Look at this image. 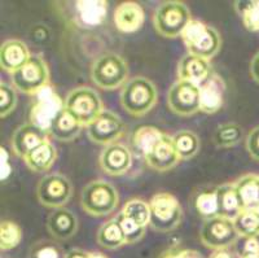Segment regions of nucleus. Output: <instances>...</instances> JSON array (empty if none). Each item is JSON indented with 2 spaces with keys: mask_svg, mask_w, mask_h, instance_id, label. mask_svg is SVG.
I'll use <instances>...</instances> for the list:
<instances>
[{
  "mask_svg": "<svg viewBox=\"0 0 259 258\" xmlns=\"http://www.w3.org/2000/svg\"><path fill=\"white\" fill-rule=\"evenodd\" d=\"M158 91L153 82L145 77L138 76L122 87L119 103L122 108L134 117H143L156 106Z\"/></svg>",
  "mask_w": 259,
  "mask_h": 258,
  "instance_id": "obj_1",
  "label": "nucleus"
},
{
  "mask_svg": "<svg viewBox=\"0 0 259 258\" xmlns=\"http://www.w3.org/2000/svg\"><path fill=\"white\" fill-rule=\"evenodd\" d=\"M57 159V151L52 143L46 140L36 148L31 151L25 157V164L34 173H45L55 165Z\"/></svg>",
  "mask_w": 259,
  "mask_h": 258,
  "instance_id": "obj_24",
  "label": "nucleus"
},
{
  "mask_svg": "<svg viewBox=\"0 0 259 258\" xmlns=\"http://www.w3.org/2000/svg\"><path fill=\"white\" fill-rule=\"evenodd\" d=\"M191 21V11L186 3L179 0H167L161 3L153 16L156 31L168 39L182 36V32Z\"/></svg>",
  "mask_w": 259,
  "mask_h": 258,
  "instance_id": "obj_4",
  "label": "nucleus"
},
{
  "mask_svg": "<svg viewBox=\"0 0 259 258\" xmlns=\"http://www.w3.org/2000/svg\"><path fill=\"white\" fill-rule=\"evenodd\" d=\"M239 238L233 220L221 215L205 220L200 230L201 243L214 250L228 249Z\"/></svg>",
  "mask_w": 259,
  "mask_h": 258,
  "instance_id": "obj_10",
  "label": "nucleus"
},
{
  "mask_svg": "<svg viewBox=\"0 0 259 258\" xmlns=\"http://www.w3.org/2000/svg\"><path fill=\"white\" fill-rule=\"evenodd\" d=\"M194 210L203 219H211L218 217V199H217V191L215 190H203L196 194L193 200Z\"/></svg>",
  "mask_w": 259,
  "mask_h": 258,
  "instance_id": "obj_30",
  "label": "nucleus"
},
{
  "mask_svg": "<svg viewBox=\"0 0 259 258\" xmlns=\"http://www.w3.org/2000/svg\"><path fill=\"white\" fill-rule=\"evenodd\" d=\"M161 258H203L200 252L194 249H188L183 246H172L170 249L166 250Z\"/></svg>",
  "mask_w": 259,
  "mask_h": 258,
  "instance_id": "obj_41",
  "label": "nucleus"
},
{
  "mask_svg": "<svg viewBox=\"0 0 259 258\" xmlns=\"http://www.w3.org/2000/svg\"><path fill=\"white\" fill-rule=\"evenodd\" d=\"M2 153H3V164H2V179L6 180L7 176L11 174V166H8V152H7L6 148H2Z\"/></svg>",
  "mask_w": 259,
  "mask_h": 258,
  "instance_id": "obj_45",
  "label": "nucleus"
},
{
  "mask_svg": "<svg viewBox=\"0 0 259 258\" xmlns=\"http://www.w3.org/2000/svg\"><path fill=\"white\" fill-rule=\"evenodd\" d=\"M150 208L152 230L161 234H170L179 227L183 218V209L174 195L158 192L148 201Z\"/></svg>",
  "mask_w": 259,
  "mask_h": 258,
  "instance_id": "obj_5",
  "label": "nucleus"
},
{
  "mask_svg": "<svg viewBox=\"0 0 259 258\" xmlns=\"http://www.w3.org/2000/svg\"><path fill=\"white\" fill-rule=\"evenodd\" d=\"M48 138H50V134H48L47 130H43L35 125H32V123L27 122L16 129V131L13 132L11 144H12L13 152L18 157L25 159L34 148L48 140Z\"/></svg>",
  "mask_w": 259,
  "mask_h": 258,
  "instance_id": "obj_16",
  "label": "nucleus"
},
{
  "mask_svg": "<svg viewBox=\"0 0 259 258\" xmlns=\"http://www.w3.org/2000/svg\"><path fill=\"white\" fill-rule=\"evenodd\" d=\"M64 108L65 101H62L52 86H47L32 96L29 110V122L48 131L52 121Z\"/></svg>",
  "mask_w": 259,
  "mask_h": 258,
  "instance_id": "obj_8",
  "label": "nucleus"
},
{
  "mask_svg": "<svg viewBox=\"0 0 259 258\" xmlns=\"http://www.w3.org/2000/svg\"><path fill=\"white\" fill-rule=\"evenodd\" d=\"M209 258H235V255L228 249H217L211 253Z\"/></svg>",
  "mask_w": 259,
  "mask_h": 258,
  "instance_id": "obj_46",
  "label": "nucleus"
},
{
  "mask_svg": "<svg viewBox=\"0 0 259 258\" xmlns=\"http://www.w3.org/2000/svg\"><path fill=\"white\" fill-rule=\"evenodd\" d=\"M90 76L97 87L113 91L128 82V65L118 53L104 52L92 62Z\"/></svg>",
  "mask_w": 259,
  "mask_h": 258,
  "instance_id": "obj_2",
  "label": "nucleus"
},
{
  "mask_svg": "<svg viewBox=\"0 0 259 258\" xmlns=\"http://www.w3.org/2000/svg\"><path fill=\"white\" fill-rule=\"evenodd\" d=\"M91 258H108L105 254H103V253H99V252H94L92 253Z\"/></svg>",
  "mask_w": 259,
  "mask_h": 258,
  "instance_id": "obj_47",
  "label": "nucleus"
},
{
  "mask_svg": "<svg viewBox=\"0 0 259 258\" xmlns=\"http://www.w3.org/2000/svg\"><path fill=\"white\" fill-rule=\"evenodd\" d=\"M22 240V230L13 220H3L0 223V249L11 250Z\"/></svg>",
  "mask_w": 259,
  "mask_h": 258,
  "instance_id": "obj_35",
  "label": "nucleus"
},
{
  "mask_svg": "<svg viewBox=\"0 0 259 258\" xmlns=\"http://www.w3.org/2000/svg\"><path fill=\"white\" fill-rule=\"evenodd\" d=\"M96 240L99 245L110 250L118 249L126 244L121 225L118 222L117 217L106 220L101 225L100 229L97 230Z\"/></svg>",
  "mask_w": 259,
  "mask_h": 258,
  "instance_id": "obj_27",
  "label": "nucleus"
},
{
  "mask_svg": "<svg viewBox=\"0 0 259 258\" xmlns=\"http://www.w3.org/2000/svg\"><path fill=\"white\" fill-rule=\"evenodd\" d=\"M207 26H209V25H206L205 22H202V21L193 20V18H192L191 22L187 25L184 31L182 32L183 43H184L187 50H188L189 47H192V46L200 39V36L202 35L203 32L206 31Z\"/></svg>",
  "mask_w": 259,
  "mask_h": 258,
  "instance_id": "obj_38",
  "label": "nucleus"
},
{
  "mask_svg": "<svg viewBox=\"0 0 259 258\" xmlns=\"http://www.w3.org/2000/svg\"><path fill=\"white\" fill-rule=\"evenodd\" d=\"M65 109L85 129L104 110L99 94L87 86H80L69 92L65 99Z\"/></svg>",
  "mask_w": 259,
  "mask_h": 258,
  "instance_id": "obj_6",
  "label": "nucleus"
},
{
  "mask_svg": "<svg viewBox=\"0 0 259 258\" xmlns=\"http://www.w3.org/2000/svg\"><path fill=\"white\" fill-rule=\"evenodd\" d=\"M235 187L239 194L242 208L259 210L258 175L255 174L242 175L235 182Z\"/></svg>",
  "mask_w": 259,
  "mask_h": 258,
  "instance_id": "obj_25",
  "label": "nucleus"
},
{
  "mask_svg": "<svg viewBox=\"0 0 259 258\" xmlns=\"http://www.w3.org/2000/svg\"><path fill=\"white\" fill-rule=\"evenodd\" d=\"M217 191V199H218L219 215L235 220L239 214L244 210L240 201L239 194L236 191L235 183H227L215 188Z\"/></svg>",
  "mask_w": 259,
  "mask_h": 258,
  "instance_id": "obj_22",
  "label": "nucleus"
},
{
  "mask_svg": "<svg viewBox=\"0 0 259 258\" xmlns=\"http://www.w3.org/2000/svg\"><path fill=\"white\" fill-rule=\"evenodd\" d=\"M233 4L246 30L259 31V0H240Z\"/></svg>",
  "mask_w": 259,
  "mask_h": 258,
  "instance_id": "obj_32",
  "label": "nucleus"
},
{
  "mask_svg": "<svg viewBox=\"0 0 259 258\" xmlns=\"http://www.w3.org/2000/svg\"><path fill=\"white\" fill-rule=\"evenodd\" d=\"M12 85L22 94L34 96L50 86V69L40 55L30 57L29 61L12 74Z\"/></svg>",
  "mask_w": 259,
  "mask_h": 258,
  "instance_id": "obj_7",
  "label": "nucleus"
},
{
  "mask_svg": "<svg viewBox=\"0 0 259 258\" xmlns=\"http://www.w3.org/2000/svg\"><path fill=\"white\" fill-rule=\"evenodd\" d=\"M172 139L182 161L193 159L200 151V138L193 131L180 130L172 135Z\"/></svg>",
  "mask_w": 259,
  "mask_h": 258,
  "instance_id": "obj_29",
  "label": "nucleus"
},
{
  "mask_svg": "<svg viewBox=\"0 0 259 258\" xmlns=\"http://www.w3.org/2000/svg\"><path fill=\"white\" fill-rule=\"evenodd\" d=\"M246 150L250 157L255 161H259V126L254 127L246 138Z\"/></svg>",
  "mask_w": 259,
  "mask_h": 258,
  "instance_id": "obj_42",
  "label": "nucleus"
},
{
  "mask_svg": "<svg viewBox=\"0 0 259 258\" xmlns=\"http://www.w3.org/2000/svg\"><path fill=\"white\" fill-rule=\"evenodd\" d=\"M250 74L253 80L259 85V51L254 55L250 62Z\"/></svg>",
  "mask_w": 259,
  "mask_h": 258,
  "instance_id": "obj_43",
  "label": "nucleus"
},
{
  "mask_svg": "<svg viewBox=\"0 0 259 258\" xmlns=\"http://www.w3.org/2000/svg\"><path fill=\"white\" fill-rule=\"evenodd\" d=\"M17 105V94L15 87L6 82L0 83V117L6 118Z\"/></svg>",
  "mask_w": 259,
  "mask_h": 258,
  "instance_id": "obj_37",
  "label": "nucleus"
},
{
  "mask_svg": "<svg viewBox=\"0 0 259 258\" xmlns=\"http://www.w3.org/2000/svg\"><path fill=\"white\" fill-rule=\"evenodd\" d=\"M211 73L212 66L210 60L202 59L193 53L187 52L178 64V80L188 81L194 85H201Z\"/></svg>",
  "mask_w": 259,
  "mask_h": 258,
  "instance_id": "obj_17",
  "label": "nucleus"
},
{
  "mask_svg": "<svg viewBox=\"0 0 259 258\" xmlns=\"http://www.w3.org/2000/svg\"><path fill=\"white\" fill-rule=\"evenodd\" d=\"M77 17L84 26H100L108 13V3L103 0H80L75 3Z\"/></svg>",
  "mask_w": 259,
  "mask_h": 258,
  "instance_id": "obj_23",
  "label": "nucleus"
},
{
  "mask_svg": "<svg viewBox=\"0 0 259 258\" xmlns=\"http://www.w3.org/2000/svg\"><path fill=\"white\" fill-rule=\"evenodd\" d=\"M99 165L106 175H124L133 166V153L123 144H110L101 151Z\"/></svg>",
  "mask_w": 259,
  "mask_h": 258,
  "instance_id": "obj_13",
  "label": "nucleus"
},
{
  "mask_svg": "<svg viewBox=\"0 0 259 258\" xmlns=\"http://www.w3.org/2000/svg\"><path fill=\"white\" fill-rule=\"evenodd\" d=\"M29 47L20 39H8L0 48V65L7 73L13 74L20 70L30 60Z\"/></svg>",
  "mask_w": 259,
  "mask_h": 258,
  "instance_id": "obj_19",
  "label": "nucleus"
},
{
  "mask_svg": "<svg viewBox=\"0 0 259 258\" xmlns=\"http://www.w3.org/2000/svg\"><path fill=\"white\" fill-rule=\"evenodd\" d=\"M145 162L156 171L163 173L174 169L182 160L175 148L174 139L168 134H163L161 140L154 145L149 155L145 157Z\"/></svg>",
  "mask_w": 259,
  "mask_h": 258,
  "instance_id": "obj_15",
  "label": "nucleus"
},
{
  "mask_svg": "<svg viewBox=\"0 0 259 258\" xmlns=\"http://www.w3.org/2000/svg\"><path fill=\"white\" fill-rule=\"evenodd\" d=\"M31 258H60V248L51 241H39L30 252Z\"/></svg>",
  "mask_w": 259,
  "mask_h": 258,
  "instance_id": "obj_39",
  "label": "nucleus"
},
{
  "mask_svg": "<svg viewBox=\"0 0 259 258\" xmlns=\"http://www.w3.org/2000/svg\"><path fill=\"white\" fill-rule=\"evenodd\" d=\"M73 196V185L61 174H50L39 180L36 197L43 206L52 209L64 208Z\"/></svg>",
  "mask_w": 259,
  "mask_h": 258,
  "instance_id": "obj_9",
  "label": "nucleus"
},
{
  "mask_svg": "<svg viewBox=\"0 0 259 258\" xmlns=\"http://www.w3.org/2000/svg\"><path fill=\"white\" fill-rule=\"evenodd\" d=\"M78 218L66 208L53 209L47 218V230L56 240H68L78 231Z\"/></svg>",
  "mask_w": 259,
  "mask_h": 258,
  "instance_id": "obj_18",
  "label": "nucleus"
},
{
  "mask_svg": "<svg viewBox=\"0 0 259 258\" xmlns=\"http://www.w3.org/2000/svg\"><path fill=\"white\" fill-rule=\"evenodd\" d=\"M242 127L237 123L228 122L218 126V129L214 131L212 140L218 148H231L237 145L242 140Z\"/></svg>",
  "mask_w": 259,
  "mask_h": 258,
  "instance_id": "obj_31",
  "label": "nucleus"
},
{
  "mask_svg": "<svg viewBox=\"0 0 259 258\" xmlns=\"http://www.w3.org/2000/svg\"><path fill=\"white\" fill-rule=\"evenodd\" d=\"M82 129L83 127L80 126V123L64 108L52 121L50 129H48V134L51 138L68 143L77 138Z\"/></svg>",
  "mask_w": 259,
  "mask_h": 258,
  "instance_id": "obj_21",
  "label": "nucleus"
},
{
  "mask_svg": "<svg viewBox=\"0 0 259 258\" xmlns=\"http://www.w3.org/2000/svg\"><path fill=\"white\" fill-rule=\"evenodd\" d=\"M119 203L118 191L112 183L96 179L83 188L80 194V208L92 217L112 214Z\"/></svg>",
  "mask_w": 259,
  "mask_h": 258,
  "instance_id": "obj_3",
  "label": "nucleus"
},
{
  "mask_svg": "<svg viewBox=\"0 0 259 258\" xmlns=\"http://www.w3.org/2000/svg\"><path fill=\"white\" fill-rule=\"evenodd\" d=\"M114 25L124 34H131L142 29L144 24V9L136 2H123L114 11Z\"/></svg>",
  "mask_w": 259,
  "mask_h": 258,
  "instance_id": "obj_20",
  "label": "nucleus"
},
{
  "mask_svg": "<svg viewBox=\"0 0 259 258\" xmlns=\"http://www.w3.org/2000/svg\"><path fill=\"white\" fill-rule=\"evenodd\" d=\"M92 253L87 252V250L79 249V248H74V249L69 250L64 258H91Z\"/></svg>",
  "mask_w": 259,
  "mask_h": 258,
  "instance_id": "obj_44",
  "label": "nucleus"
},
{
  "mask_svg": "<svg viewBox=\"0 0 259 258\" xmlns=\"http://www.w3.org/2000/svg\"><path fill=\"white\" fill-rule=\"evenodd\" d=\"M222 47L221 34L217 29L211 26H207L206 31L203 32L196 43L187 50L188 53H193L196 56H200L202 59L211 60L212 57L218 55Z\"/></svg>",
  "mask_w": 259,
  "mask_h": 258,
  "instance_id": "obj_26",
  "label": "nucleus"
},
{
  "mask_svg": "<svg viewBox=\"0 0 259 258\" xmlns=\"http://www.w3.org/2000/svg\"><path fill=\"white\" fill-rule=\"evenodd\" d=\"M165 132H162L154 126L139 127L133 136V148L135 153L143 159H145L153 150L154 145L161 140Z\"/></svg>",
  "mask_w": 259,
  "mask_h": 258,
  "instance_id": "obj_28",
  "label": "nucleus"
},
{
  "mask_svg": "<svg viewBox=\"0 0 259 258\" xmlns=\"http://www.w3.org/2000/svg\"><path fill=\"white\" fill-rule=\"evenodd\" d=\"M121 213L142 226L147 227L150 223L149 203L140 197H133V199L127 200Z\"/></svg>",
  "mask_w": 259,
  "mask_h": 258,
  "instance_id": "obj_34",
  "label": "nucleus"
},
{
  "mask_svg": "<svg viewBox=\"0 0 259 258\" xmlns=\"http://www.w3.org/2000/svg\"><path fill=\"white\" fill-rule=\"evenodd\" d=\"M235 229L241 238H251L259 235V210L244 209L233 220Z\"/></svg>",
  "mask_w": 259,
  "mask_h": 258,
  "instance_id": "obj_33",
  "label": "nucleus"
},
{
  "mask_svg": "<svg viewBox=\"0 0 259 258\" xmlns=\"http://www.w3.org/2000/svg\"><path fill=\"white\" fill-rule=\"evenodd\" d=\"M124 123L122 118L110 110L104 109L94 122L87 127L90 140L100 145H110L123 135Z\"/></svg>",
  "mask_w": 259,
  "mask_h": 258,
  "instance_id": "obj_12",
  "label": "nucleus"
},
{
  "mask_svg": "<svg viewBox=\"0 0 259 258\" xmlns=\"http://www.w3.org/2000/svg\"><path fill=\"white\" fill-rule=\"evenodd\" d=\"M239 258H259V235L251 236V238H245L242 244L240 245Z\"/></svg>",
  "mask_w": 259,
  "mask_h": 258,
  "instance_id": "obj_40",
  "label": "nucleus"
},
{
  "mask_svg": "<svg viewBox=\"0 0 259 258\" xmlns=\"http://www.w3.org/2000/svg\"><path fill=\"white\" fill-rule=\"evenodd\" d=\"M258 185H259V175H258Z\"/></svg>",
  "mask_w": 259,
  "mask_h": 258,
  "instance_id": "obj_48",
  "label": "nucleus"
},
{
  "mask_svg": "<svg viewBox=\"0 0 259 258\" xmlns=\"http://www.w3.org/2000/svg\"><path fill=\"white\" fill-rule=\"evenodd\" d=\"M167 105L172 113L182 117L200 112V87L188 81L178 80L167 92Z\"/></svg>",
  "mask_w": 259,
  "mask_h": 258,
  "instance_id": "obj_11",
  "label": "nucleus"
},
{
  "mask_svg": "<svg viewBox=\"0 0 259 258\" xmlns=\"http://www.w3.org/2000/svg\"><path fill=\"white\" fill-rule=\"evenodd\" d=\"M200 87V112L205 115H214L222 108L226 94V82L219 74L212 71L209 78L203 81Z\"/></svg>",
  "mask_w": 259,
  "mask_h": 258,
  "instance_id": "obj_14",
  "label": "nucleus"
},
{
  "mask_svg": "<svg viewBox=\"0 0 259 258\" xmlns=\"http://www.w3.org/2000/svg\"><path fill=\"white\" fill-rule=\"evenodd\" d=\"M117 218L119 225H121V229L122 232H123L126 244H135L144 238L147 227L139 225L135 220L126 217V215H123L122 213H119V214L117 215Z\"/></svg>",
  "mask_w": 259,
  "mask_h": 258,
  "instance_id": "obj_36",
  "label": "nucleus"
}]
</instances>
